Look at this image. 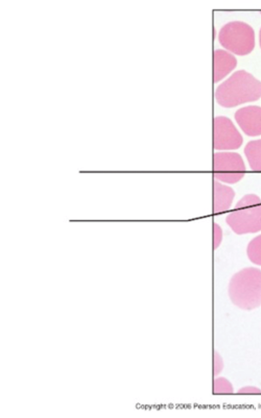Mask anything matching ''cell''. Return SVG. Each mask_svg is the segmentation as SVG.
Here are the masks:
<instances>
[{
  "mask_svg": "<svg viewBox=\"0 0 261 418\" xmlns=\"http://www.w3.org/2000/svg\"><path fill=\"white\" fill-rule=\"evenodd\" d=\"M261 97V81L244 70L234 72L216 88L215 97L224 108L254 101Z\"/></svg>",
  "mask_w": 261,
  "mask_h": 418,
  "instance_id": "1",
  "label": "cell"
},
{
  "mask_svg": "<svg viewBox=\"0 0 261 418\" xmlns=\"http://www.w3.org/2000/svg\"><path fill=\"white\" fill-rule=\"evenodd\" d=\"M229 297L239 308L249 310L261 305V270L254 267L243 268L230 278Z\"/></svg>",
  "mask_w": 261,
  "mask_h": 418,
  "instance_id": "2",
  "label": "cell"
},
{
  "mask_svg": "<svg viewBox=\"0 0 261 418\" xmlns=\"http://www.w3.org/2000/svg\"><path fill=\"white\" fill-rule=\"evenodd\" d=\"M226 222L236 234L261 231V199L256 195L243 196L226 217Z\"/></svg>",
  "mask_w": 261,
  "mask_h": 418,
  "instance_id": "3",
  "label": "cell"
},
{
  "mask_svg": "<svg viewBox=\"0 0 261 418\" xmlns=\"http://www.w3.org/2000/svg\"><path fill=\"white\" fill-rule=\"evenodd\" d=\"M218 39L225 48L241 56L250 53L255 44L253 29L240 21H231L223 25L219 31Z\"/></svg>",
  "mask_w": 261,
  "mask_h": 418,
  "instance_id": "4",
  "label": "cell"
},
{
  "mask_svg": "<svg viewBox=\"0 0 261 418\" xmlns=\"http://www.w3.org/2000/svg\"><path fill=\"white\" fill-rule=\"evenodd\" d=\"M213 175L215 179L227 184L240 180L245 173V165L237 152L219 151L213 155Z\"/></svg>",
  "mask_w": 261,
  "mask_h": 418,
  "instance_id": "5",
  "label": "cell"
},
{
  "mask_svg": "<svg viewBox=\"0 0 261 418\" xmlns=\"http://www.w3.org/2000/svg\"><path fill=\"white\" fill-rule=\"evenodd\" d=\"M242 135L231 120L223 116H216L213 121V147L217 150L239 148L243 143Z\"/></svg>",
  "mask_w": 261,
  "mask_h": 418,
  "instance_id": "6",
  "label": "cell"
},
{
  "mask_svg": "<svg viewBox=\"0 0 261 418\" xmlns=\"http://www.w3.org/2000/svg\"><path fill=\"white\" fill-rule=\"evenodd\" d=\"M234 117L240 128L246 135H261V107L248 106L239 109Z\"/></svg>",
  "mask_w": 261,
  "mask_h": 418,
  "instance_id": "7",
  "label": "cell"
},
{
  "mask_svg": "<svg viewBox=\"0 0 261 418\" xmlns=\"http://www.w3.org/2000/svg\"><path fill=\"white\" fill-rule=\"evenodd\" d=\"M235 193L230 187L214 179L213 182V209L215 213L227 211L233 201Z\"/></svg>",
  "mask_w": 261,
  "mask_h": 418,
  "instance_id": "8",
  "label": "cell"
},
{
  "mask_svg": "<svg viewBox=\"0 0 261 418\" xmlns=\"http://www.w3.org/2000/svg\"><path fill=\"white\" fill-rule=\"evenodd\" d=\"M237 65L236 58L223 49H216L214 52V81L219 82L231 70Z\"/></svg>",
  "mask_w": 261,
  "mask_h": 418,
  "instance_id": "9",
  "label": "cell"
},
{
  "mask_svg": "<svg viewBox=\"0 0 261 418\" xmlns=\"http://www.w3.org/2000/svg\"><path fill=\"white\" fill-rule=\"evenodd\" d=\"M244 153L251 169L261 171V139L248 142Z\"/></svg>",
  "mask_w": 261,
  "mask_h": 418,
  "instance_id": "10",
  "label": "cell"
},
{
  "mask_svg": "<svg viewBox=\"0 0 261 418\" xmlns=\"http://www.w3.org/2000/svg\"><path fill=\"white\" fill-rule=\"evenodd\" d=\"M246 251L249 260L254 264L261 266V234L249 242Z\"/></svg>",
  "mask_w": 261,
  "mask_h": 418,
  "instance_id": "11",
  "label": "cell"
},
{
  "mask_svg": "<svg viewBox=\"0 0 261 418\" xmlns=\"http://www.w3.org/2000/svg\"><path fill=\"white\" fill-rule=\"evenodd\" d=\"M214 391L216 394H230L233 392V386L226 378L219 377L214 381Z\"/></svg>",
  "mask_w": 261,
  "mask_h": 418,
  "instance_id": "12",
  "label": "cell"
},
{
  "mask_svg": "<svg viewBox=\"0 0 261 418\" xmlns=\"http://www.w3.org/2000/svg\"><path fill=\"white\" fill-rule=\"evenodd\" d=\"M214 226V246L215 248H217L221 243L222 237V232L221 228L218 225L215 224Z\"/></svg>",
  "mask_w": 261,
  "mask_h": 418,
  "instance_id": "13",
  "label": "cell"
},
{
  "mask_svg": "<svg viewBox=\"0 0 261 418\" xmlns=\"http://www.w3.org/2000/svg\"><path fill=\"white\" fill-rule=\"evenodd\" d=\"M238 393L239 394H260L261 390L257 387L247 386L240 388Z\"/></svg>",
  "mask_w": 261,
  "mask_h": 418,
  "instance_id": "14",
  "label": "cell"
},
{
  "mask_svg": "<svg viewBox=\"0 0 261 418\" xmlns=\"http://www.w3.org/2000/svg\"><path fill=\"white\" fill-rule=\"evenodd\" d=\"M214 365H215L214 373H215V375L216 374L217 375L222 370L223 364V361H222V360L221 357L217 353H216L215 354Z\"/></svg>",
  "mask_w": 261,
  "mask_h": 418,
  "instance_id": "15",
  "label": "cell"
},
{
  "mask_svg": "<svg viewBox=\"0 0 261 418\" xmlns=\"http://www.w3.org/2000/svg\"><path fill=\"white\" fill-rule=\"evenodd\" d=\"M259 41L260 47L261 48V28L260 29L259 33Z\"/></svg>",
  "mask_w": 261,
  "mask_h": 418,
  "instance_id": "16",
  "label": "cell"
}]
</instances>
